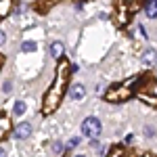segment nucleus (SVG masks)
I'll return each instance as SVG.
<instances>
[{
    "instance_id": "f3484780",
    "label": "nucleus",
    "mask_w": 157,
    "mask_h": 157,
    "mask_svg": "<svg viewBox=\"0 0 157 157\" xmlns=\"http://www.w3.org/2000/svg\"><path fill=\"white\" fill-rule=\"evenodd\" d=\"M78 143H80V138H71V140H69V147H75Z\"/></svg>"
},
{
    "instance_id": "6e6552de",
    "label": "nucleus",
    "mask_w": 157,
    "mask_h": 157,
    "mask_svg": "<svg viewBox=\"0 0 157 157\" xmlns=\"http://www.w3.org/2000/svg\"><path fill=\"white\" fill-rule=\"evenodd\" d=\"M9 128H11V120L6 115H0V136H4L9 132Z\"/></svg>"
},
{
    "instance_id": "9d476101",
    "label": "nucleus",
    "mask_w": 157,
    "mask_h": 157,
    "mask_svg": "<svg viewBox=\"0 0 157 157\" xmlns=\"http://www.w3.org/2000/svg\"><path fill=\"white\" fill-rule=\"evenodd\" d=\"M9 11H11V2L9 0H0V17H4Z\"/></svg>"
},
{
    "instance_id": "20e7f679",
    "label": "nucleus",
    "mask_w": 157,
    "mask_h": 157,
    "mask_svg": "<svg viewBox=\"0 0 157 157\" xmlns=\"http://www.w3.org/2000/svg\"><path fill=\"white\" fill-rule=\"evenodd\" d=\"M29 134H32V124H27V121L19 124V126L15 128V136H17V138H27Z\"/></svg>"
},
{
    "instance_id": "0eeeda50",
    "label": "nucleus",
    "mask_w": 157,
    "mask_h": 157,
    "mask_svg": "<svg viewBox=\"0 0 157 157\" xmlns=\"http://www.w3.org/2000/svg\"><path fill=\"white\" fill-rule=\"evenodd\" d=\"M50 55L55 59H61L63 57V42H52L50 44Z\"/></svg>"
},
{
    "instance_id": "7ed1b4c3",
    "label": "nucleus",
    "mask_w": 157,
    "mask_h": 157,
    "mask_svg": "<svg viewBox=\"0 0 157 157\" xmlns=\"http://www.w3.org/2000/svg\"><path fill=\"white\" fill-rule=\"evenodd\" d=\"M82 134H86L88 138H92V140H97L98 136H101V121L97 117H88V120L82 124Z\"/></svg>"
},
{
    "instance_id": "423d86ee",
    "label": "nucleus",
    "mask_w": 157,
    "mask_h": 157,
    "mask_svg": "<svg viewBox=\"0 0 157 157\" xmlns=\"http://www.w3.org/2000/svg\"><path fill=\"white\" fill-rule=\"evenodd\" d=\"M84 97H86L84 84H73L71 86V98H73V101H82Z\"/></svg>"
},
{
    "instance_id": "f03ea898",
    "label": "nucleus",
    "mask_w": 157,
    "mask_h": 157,
    "mask_svg": "<svg viewBox=\"0 0 157 157\" xmlns=\"http://www.w3.org/2000/svg\"><path fill=\"white\" fill-rule=\"evenodd\" d=\"M136 80H138V78H130L126 84H121V86H111L107 92H105V98H107V101H113V103L130 98V97H132V82H136Z\"/></svg>"
},
{
    "instance_id": "2eb2a0df",
    "label": "nucleus",
    "mask_w": 157,
    "mask_h": 157,
    "mask_svg": "<svg viewBox=\"0 0 157 157\" xmlns=\"http://www.w3.org/2000/svg\"><path fill=\"white\" fill-rule=\"evenodd\" d=\"M145 132H147V136H153V134H155V130H153L151 126H147V128H145Z\"/></svg>"
},
{
    "instance_id": "4be33fe9",
    "label": "nucleus",
    "mask_w": 157,
    "mask_h": 157,
    "mask_svg": "<svg viewBox=\"0 0 157 157\" xmlns=\"http://www.w3.org/2000/svg\"><path fill=\"white\" fill-rule=\"evenodd\" d=\"M0 63H2V61H0Z\"/></svg>"
},
{
    "instance_id": "f8f14e48",
    "label": "nucleus",
    "mask_w": 157,
    "mask_h": 157,
    "mask_svg": "<svg viewBox=\"0 0 157 157\" xmlns=\"http://www.w3.org/2000/svg\"><path fill=\"white\" fill-rule=\"evenodd\" d=\"M21 50H23V52H32V50H36V42H23V44H21Z\"/></svg>"
},
{
    "instance_id": "412c9836",
    "label": "nucleus",
    "mask_w": 157,
    "mask_h": 157,
    "mask_svg": "<svg viewBox=\"0 0 157 157\" xmlns=\"http://www.w3.org/2000/svg\"><path fill=\"white\" fill-rule=\"evenodd\" d=\"M78 157H84V155H78Z\"/></svg>"
},
{
    "instance_id": "6ab92c4d",
    "label": "nucleus",
    "mask_w": 157,
    "mask_h": 157,
    "mask_svg": "<svg viewBox=\"0 0 157 157\" xmlns=\"http://www.w3.org/2000/svg\"><path fill=\"white\" fill-rule=\"evenodd\" d=\"M0 157H6V151H4V147H0Z\"/></svg>"
},
{
    "instance_id": "f257e3e1",
    "label": "nucleus",
    "mask_w": 157,
    "mask_h": 157,
    "mask_svg": "<svg viewBox=\"0 0 157 157\" xmlns=\"http://www.w3.org/2000/svg\"><path fill=\"white\" fill-rule=\"evenodd\" d=\"M69 63L67 61H61L59 63V69H57V80H55V86L46 92V98H44V113L48 115L52 113L55 109L59 107L61 98H63V92L67 88V75H69Z\"/></svg>"
},
{
    "instance_id": "1a4fd4ad",
    "label": "nucleus",
    "mask_w": 157,
    "mask_h": 157,
    "mask_svg": "<svg viewBox=\"0 0 157 157\" xmlns=\"http://www.w3.org/2000/svg\"><path fill=\"white\" fill-rule=\"evenodd\" d=\"M147 15H149L151 19H155V17H157V0L147 4Z\"/></svg>"
},
{
    "instance_id": "39448f33",
    "label": "nucleus",
    "mask_w": 157,
    "mask_h": 157,
    "mask_svg": "<svg viewBox=\"0 0 157 157\" xmlns=\"http://www.w3.org/2000/svg\"><path fill=\"white\" fill-rule=\"evenodd\" d=\"M140 61H143L145 65H155V61H157V50H153V48H147L145 52H143Z\"/></svg>"
},
{
    "instance_id": "a211bd4d",
    "label": "nucleus",
    "mask_w": 157,
    "mask_h": 157,
    "mask_svg": "<svg viewBox=\"0 0 157 157\" xmlns=\"http://www.w3.org/2000/svg\"><path fill=\"white\" fill-rule=\"evenodd\" d=\"M4 40H6V36H4V32H0V46L4 44Z\"/></svg>"
},
{
    "instance_id": "4468645a",
    "label": "nucleus",
    "mask_w": 157,
    "mask_h": 157,
    "mask_svg": "<svg viewBox=\"0 0 157 157\" xmlns=\"http://www.w3.org/2000/svg\"><path fill=\"white\" fill-rule=\"evenodd\" d=\"M52 151H55V153H61V151H63V145H61L59 140H55V145H52Z\"/></svg>"
},
{
    "instance_id": "9b49d317",
    "label": "nucleus",
    "mask_w": 157,
    "mask_h": 157,
    "mask_svg": "<svg viewBox=\"0 0 157 157\" xmlns=\"http://www.w3.org/2000/svg\"><path fill=\"white\" fill-rule=\"evenodd\" d=\"M21 113H25V103L23 101H17L15 103V115H21Z\"/></svg>"
},
{
    "instance_id": "aec40b11",
    "label": "nucleus",
    "mask_w": 157,
    "mask_h": 157,
    "mask_svg": "<svg viewBox=\"0 0 157 157\" xmlns=\"http://www.w3.org/2000/svg\"><path fill=\"white\" fill-rule=\"evenodd\" d=\"M143 157H151V155H149V153H147V155H143Z\"/></svg>"
},
{
    "instance_id": "ddd939ff",
    "label": "nucleus",
    "mask_w": 157,
    "mask_h": 157,
    "mask_svg": "<svg viewBox=\"0 0 157 157\" xmlns=\"http://www.w3.org/2000/svg\"><path fill=\"white\" fill-rule=\"evenodd\" d=\"M109 157H124V151H121L120 147H115V149L109 153Z\"/></svg>"
},
{
    "instance_id": "dca6fc26",
    "label": "nucleus",
    "mask_w": 157,
    "mask_h": 157,
    "mask_svg": "<svg viewBox=\"0 0 157 157\" xmlns=\"http://www.w3.org/2000/svg\"><path fill=\"white\" fill-rule=\"evenodd\" d=\"M11 88H13V86H11V82H6V84L2 86V90H4V92H11Z\"/></svg>"
}]
</instances>
